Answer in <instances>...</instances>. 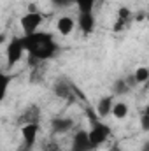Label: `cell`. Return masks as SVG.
Segmentation results:
<instances>
[{"label":"cell","instance_id":"1","mask_svg":"<svg viewBox=\"0 0 149 151\" xmlns=\"http://www.w3.org/2000/svg\"><path fill=\"white\" fill-rule=\"evenodd\" d=\"M25 49L30 56L32 67H35L40 62L51 60L58 53V44L54 37L47 32H37L34 35H23Z\"/></svg>","mask_w":149,"mask_h":151},{"label":"cell","instance_id":"2","mask_svg":"<svg viewBox=\"0 0 149 151\" xmlns=\"http://www.w3.org/2000/svg\"><path fill=\"white\" fill-rule=\"evenodd\" d=\"M88 134H90V141H91L93 148H97V146L104 144V142L109 139V135H111V127L95 118V119H91V128H90Z\"/></svg>","mask_w":149,"mask_h":151},{"label":"cell","instance_id":"3","mask_svg":"<svg viewBox=\"0 0 149 151\" xmlns=\"http://www.w3.org/2000/svg\"><path fill=\"white\" fill-rule=\"evenodd\" d=\"M42 23V14L37 12V11H28L27 14L21 16L19 19V27L23 30L25 35H34L39 32V27Z\"/></svg>","mask_w":149,"mask_h":151},{"label":"cell","instance_id":"4","mask_svg":"<svg viewBox=\"0 0 149 151\" xmlns=\"http://www.w3.org/2000/svg\"><path fill=\"white\" fill-rule=\"evenodd\" d=\"M25 51H27V49H25L23 37H12L11 39V42H9L7 47H5V56H7V63H9V67H12L16 62H19Z\"/></svg>","mask_w":149,"mask_h":151},{"label":"cell","instance_id":"5","mask_svg":"<svg viewBox=\"0 0 149 151\" xmlns=\"http://www.w3.org/2000/svg\"><path fill=\"white\" fill-rule=\"evenodd\" d=\"M75 90L74 84L69 83L67 79H58L54 84H53V93L62 99V100H67V102H74L75 100Z\"/></svg>","mask_w":149,"mask_h":151},{"label":"cell","instance_id":"6","mask_svg":"<svg viewBox=\"0 0 149 151\" xmlns=\"http://www.w3.org/2000/svg\"><path fill=\"white\" fill-rule=\"evenodd\" d=\"M95 150L91 141H90V134L84 130L75 132L72 137V144H70V151H91Z\"/></svg>","mask_w":149,"mask_h":151},{"label":"cell","instance_id":"7","mask_svg":"<svg viewBox=\"0 0 149 151\" xmlns=\"http://www.w3.org/2000/svg\"><path fill=\"white\" fill-rule=\"evenodd\" d=\"M49 125H51V134H53V135H63V134H67V132L72 130L74 119H72V118H67V116L53 118Z\"/></svg>","mask_w":149,"mask_h":151},{"label":"cell","instance_id":"8","mask_svg":"<svg viewBox=\"0 0 149 151\" xmlns=\"http://www.w3.org/2000/svg\"><path fill=\"white\" fill-rule=\"evenodd\" d=\"M37 135H39V123H27L21 127V137L23 142L30 148H34V144L37 142Z\"/></svg>","mask_w":149,"mask_h":151},{"label":"cell","instance_id":"9","mask_svg":"<svg viewBox=\"0 0 149 151\" xmlns=\"http://www.w3.org/2000/svg\"><path fill=\"white\" fill-rule=\"evenodd\" d=\"M19 121H21L23 125H27V123H39V121H40V107H39L37 104H30V106L21 113Z\"/></svg>","mask_w":149,"mask_h":151},{"label":"cell","instance_id":"10","mask_svg":"<svg viewBox=\"0 0 149 151\" xmlns=\"http://www.w3.org/2000/svg\"><path fill=\"white\" fill-rule=\"evenodd\" d=\"M75 28V19L74 18H70V16H62V18H58V21H56V30L62 34V35H70L72 32H74Z\"/></svg>","mask_w":149,"mask_h":151},{"label":"cell","instance_id":"11","mask_svg":"<svg viewBox=\"0 0 149 151\" xmlns=\"http://www.w3.org/2000/svg\"><path fill=\"white\" fill-rule=\"evenodd\" d=\"M79 28L84 32V34H91L93 28H95V18H93V12H79Z\"/></svg>","mask_w":149,"mask_h":151},{"label":"cell","instance_id":"12","mask_svg":"<svg viewBox=\"0 0 149 151\" xmlns=\"http://www.w3.org/2000/svg\"><path fill=\"white\" fill-rule=\"evenodd\" d=\"M112 97H114V95H107V97L100 99V102L97 104V116H102V118H105V116L112 114V106H114V102H112Z\"/></svg>","mask_w":149,"mask_h":151},{"label":"cell","instance_id":"13","mask_svg":"<svg viewBox=\"0 0 149 151\" xmlns=\"http://www.w3.org/2000/svg\"><path fill=\"white\" fill-rule=\"evenodd\" d=\"M112 95L114 97H123V95H126V93H130V90H132V86L128 84V81H126V77H121V79H116L114 83H112Z\"/></svg>","mask_w":149,"mask_h":151},{"label":"cell","instance_id":"14","mask_svg":"<svg viewBox=\"0 0 149 151\" xmlns=\"http://www.w3.org/2000/svg\"><path fill=\"white\" fill-rule=\"evenodd\" d=\"M128 104L126 102H114V106H112V116L116 118V119H125L126 116H128Z\"/></svg>","mask_w":149,"mask_h":151},{"label":"cell","instance_id":"15","mask_svg":"<svg viewBox=\"0 0 149 151\" xmlns=\"http://www.w3.org/2000/svg\"><path fill=\"white\" fill-rule=\"evenodd\" d=\"M133 77L137 81V84H144L149 81V67H139L135 72H133Z\"/></svg>","mask_w":149,"mask_h":151},{"label":"cell","instance_id":"16","mask_svg":"<svg viewBox=\"0 0 149 151\" xmlns=\"http://www.w3.org/2000/svg\"><path fill=\"white\" fill-rule=\"evenodd\" d=\"M42 63H44V62H40V63H37V65L34 67V70H32V76H30V83H40V81L44 79Z\"/></svg>","mask_w":149,"mask_h":151},{"label":"cell","instance_id":"17","mask_svg":"<svg viewBox=\"0 0 149 151\" xmlns=\"http://www.w3.org/2000/svg\"><path fill=\"white\" fill-rule=\"evenodd\" d=\"M75 5H79V12H93L95 0H75Z\"/></svg>","mask_w":149,"mask_h":151},{"label":"cell","instance_id":"18","mask_svg":"<svg viewBox=\"0 0 149 151\" xmlns=\"http://www.w3.org/2000/svg\"><path fill=\"white\" fill-rule=\"evenodd\" d=\"M42 151H60V144L54 139H47L42 142Z\"/></svg>","mask_w":149,"mask_h":151},{"label":"cell","instance_id":"19","mask_svg":"<svg viewBox=\"0 0 149 151\" xmlns=\"http://www.w3.org/2000/svg\"><path fill=\"white\" fill-rule=\"evenodd\" d=\"M51 2H53V5H54V7H60V9L69 7L70 4H75V0H51Z\"/></svg>","mask_w":149,"mask_h":151},{"label":"cell","instance_id":"20","mask_svg":"<svg viewBox=\"0 0 149 151\" xmlns=\"http://www.w3.org/2000/svg\"><path fill=\"white\" fill-rule=\"evenodd\" d=\"M140 128L149 132V116L148 114H142V118H140Z\"/></svg>","mask_w":149,"mask_h":151},{"label":"cell","instance_id":"21","mask_svg":"<svg viewBox=\"0 0 149 151\" xmlns=\"http://www.w3.org/2000/svg\"><path fill=\"white\" fill-rule=\"evenodd\" d=\"M2 79H4V90H2V99L5 97V93H7V88H9V76H2Z\"/></svg>","mask_w":149,"mask_h":151},{"label":"cell","instance_id":"22","mask_svg":"<svg viewBox=\"0 0 149 151\" xmlns=\"http://www.w3.org/2000/svg\"><path fill=\"white\" fill-rule=\"evenodd\" d=\"M18 151H32V148H30V146H27V144L23 142V146H19V150H18Z\"/></svg>","mask_w":149,"mask_h":151},{"label":"cell","instance_id":"23","mask_svg":"<svg viewBox=\"0 0 149 151\" xmlns=\"http://www.w3.org/2000/svg\"><path fill=\"white\" fill-rule=\"evenodd\" d=\"M140 151H149V141H146V142H144V146L140 148Z\"/></svg>","mask_w":149,"mask_h":151},{"label":"cell","instance_id":"24","mask_svg":"<svg viewBox=\"0 0 149 151\" xmlns=\"http://www.w3.org/2000/svg\"><path fill=\"white\" fill-rule=\"evenodd\" d=\"M144 114H148V116H149V104L146 106V109H144Z\"/></svg>","mask_w":149,"mask_h":151}]
</instances>
